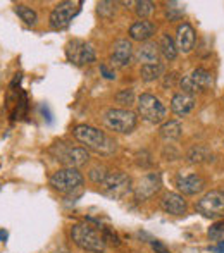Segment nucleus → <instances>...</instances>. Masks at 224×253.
<instances>
[{
    "label": "nucleus",
    "instance_id": "1",
    "mask_svg": "<svg viewBox=\"0 0 224 253\" xmlns=\"http://www.w3.org/2000/svg\"><path fill=\"white\" fill-rule=\"evenodd\" d=\"M73 134L81 145H85V148H90L93 152L109 155V153L116 150V141L111 140L104 131L97 129L93 126L80 124V126H76L73 129Z\"/></svg>",
    "mask_w": 224,
    "mask_h": 253
},
{
    "label": "nucleus",
    "instance_id": "2",
    "mask_svg": "<svg viewBox=\"0 0 224 253\" xmlns=\"http://www.w3.org/2000/svg\"><path fill=\"white\" fill-rule=\"evenodd\" d=\"M71 240L78 248L91 253H102L105 250V245H107L104 240V234L87 222L74 224L71 227Z\"/></svg>",
    "mask_w": 224,
    "mask_h": 253
},
{
    "label": "nucleus",
    "instance_id": "3",
    "mask_svg": "<svg viewBox=\"0 0 224 253\" xmlns=\"http://www.w3.org/2000/svg\"><path fill=\"white\" fill-rule=\"evenodd\" d=\"M50 155L55 157L62 166L71 167V169H78V167L85 166L90 160V153L83 147H73L71 143L66 141H57L50 147Z\"/></svg>",
    "mask_w": 224,
    "mask_h": 253
},
{
    "label": "nucleus",
    "instance_id": "4",
    "mask_svg": "<svg viewBox=\"0 0 224 253\" xmlns=\"http://www.w3.org/2000/svg\"><path fill=\"white\" fill-rule=\"evenodd\" d=\"M136 109H138V114H140L141 119H143L145 123H150V124L166 123L168 109H166V105L159 100L155 95L141 93L136 100Z\"/></svg>",
    "mask_w": 224,
    "mask_h": 253
},
{
    "label": "nucleus",
    "instance_id": "5",
    "mask_svg": "<svg viewBox=\"0 0 224 253\" xmlns=\"http://www.w3.org/2000/svg\"><path fill=\"white\" fill-rule=\"evenodd\" d=\"M136 114L128 109H109L104 114V123L111 131L121 134H130L136 127Z\"/></svg>",
    "mask_w": 224,
    "mask_h": 253
},
{
    "label": "nucleus",
    "instance_id": "6",
    "mask_svg": "<svg viewBox=\"0 0 224 253\" xmlns=\"http://www.w3.org/2000/svg\"><path fill=\"white\" fill-rule=\"evenodd\" d=\"M50 186L59 193H73L74 190L83 184V176L78 169H71V167H64V169L55 170L48 179Z\"/></svg>",
    "mask_w": 224,
    "mask_h": 253
},
{
    "label": "nucleus",
    "instance_id": "7",
    "mask_svg": "<svg viewBox=\"0 0 224 253\" xmlns=\"http://www.w3.org/2000/svg\"><path fill=\"white\" fill-rule=\"evenodd\" d=\"M211 86L212 74L204 67H197V69H193L190 74H186V76H183L179 80V88L183 90V93L193 95V97L197 93H204Z\"/></svg>",
    "mask_w": 224,
    "mask_h": 253
},
{
    "label": "nucleus",
    "instance_id": "8",
    "mask_svg": "<svg viewBox=\"0 0 224 253\" xmlns=\"http://www.w3.org/2000/svg\"><path fill=\"white\" fill-rule=\"evenodd\" d=\"M197 212L207 219L224 217V191L212 190L197 202Z\"/></svg>",
    "mask_w": 224,
    "mask_h": 253
},
{
    "label": "nucleus",
    "instance_id": "9",
    "mask_svg": "<svg viewBox=\"0 0 224 253\" xmlns=\"http://www.w3.org/2000/svg\"><path fill=\"white\" fill-rule=\"evenodd\" d=\"M81 5H83V2H73V0H66V2L57 3L50 12V26L54 30H64V28H67L71 24V21L81 10Z\"/></svg>",
    "mask_w": 224,
    "mask_h": 253
},
{
    "label": "nucleus",
    "instance_id": "10",
    "mask_svg": "<svg viewBox=\"0 0 224 253\" xmlns=\"http://www.w3.org/2000/svg\"><path fill=\"white\" fill-rule=\"evenodd\" d=\"M66 57L74 66H88V64L95 62V50L88 42L71 40L66 45Z\"/></svg>",
    "mask_w": 224,
    "mask_h": 253
},
{
    "label": "nucleus",
    "instance_id": "11",
    "mask_svg": "<svg viewBox=\"0 0 224 253\" xmlns=\"http://www.w3.org/2000/svg\"><path fill=\"white\" fill-rule=\"evenodd\" d=\"M100 188L104 195L114 198V200H119L128 191H131V179L124 172H111L100 184Z\"/></svg>",
    "mask_w": 224,
    "mask_h": 253
},
{
    "label": "nucleus",
    "instance_id": "12",
    "mask_svg": "<svg viewBox=\"0 0 224 253\" xmlns=\"http://www.w3.org/2000/svg\"><path fill=\"white\" fill-rule=\"evenodd\" d=\"M162 186V181H161V176L157 172H150L147 176H143L140 181L136 183V186L133 188V193H134V198L138 202H145L148 198H152Z\"/></svg>",
    "mask_w": 224,
    "mask_h": 253
},
{
    "label": "nucleus",
    "instance_id": "13",
    "mask_svg": "<svg viewBox=\"0 0 224 253\" xmlns=\"http://www.w3.org/2000/svg\"><path fill=\"white\" fill-rule=\"evenodd\" d=\"M131 59H133V45H131L130 40H117L112 47V53H111V64L114 67H123L130 66L131 64Z\"/></svg>",
    "mask_w": 224,
    "mask_h": 253
},
{
    "label": "nucleus",
    "instance_id": "14",
    "mask_svg": "<svg viewBox=\"0 0 224 253\" xmlns=\"http://www.w3.org/2000/svg\"><path fill=\"white\" fill-rule=\"evenodd\" d=\"M176 186L179 190V193L193 197V195L200 193L205 188V179L198 174H186V176H178Z\"/></svg>",
    "mask_w": 224,
    "mask_h": 253
},
{
    "label": "nucleus",
    "instance_id": "15",
    "mask_svg": "<svg viewBox=\"0 0 224 253\" xmlns=\"http://www.w3.org/2000/svg\"><path fill=\"white\" fill-rule=\"evenodd\" d=\"M161 209L169 215H183L186 213V200L183 198V195L168 191L161 198Z\"/></svg>",
    "mask_w": 224,
    "mask_h": 253
},
{
    "label": "nucleus",
    "instance_id": "16",
    "mask_svg": "<svg viewBox=\"0 0 224 253\" xmlns=\"http://www.w3.org/2000/svg\"><path fill=\"white\" fill-rule=\"evenodd\" d=\"M195 30L191 28V24L183 23L178 26L176 30V47L178 52L190 53L195 47Z\"/></svg>",
    "mask_w": 224,
    "mask_h": 253
},
{
    "label": "nucleus",
    "instance_id": "17",
    "mask_svg": "<svg viewBox=\"0 0 224 253\" xmlns=\"http://www.w3.org/2000/svg\"><path fill=\"white\" fill-rule=\"evenodd\" d=\"M138 62H141V66H148V64H159V57H161V50L159 45L154 42H145L134 52Z\"/></svg>",
    "mask_w": 224,
    "mask_h": 253
},
{
    "label": "nucleus",
    "instance_id": "18",
    "mask_svg": "<svg viewBox=\"0 0 224 253\" xmlns=\"http://www.w3.org/2000/svg\"><path fill=\"white\" fill-rule=\"evenodd\" d=\"M197 105V100H195L193 95H188V93H176L171 100V110H173L176 116L184 117L191 112Z\"/></svg>",
    "mask_w": 224,
    "mask_h": 253
},
{
    "label": "nucleus",
    "instance_id": "19",
    "mask_svg": "<svg viewBox=\"0 0 224 253\" xmlns=\"http://www.w3.org/2000/svg\"><path fill=\"white\" fill-rule=\"evenodd\" d=\"M155 24L152 23V21H136L134 24H131L130 28V38L134 42H141V43H145V42H148L152 37L155 35Z\"/></svg>",
    "mask_w": 224,
    "mask_h": 253
},
{
    "label": "nucleus",
    "instance_id": "20",
    "mask_svg": "<svg viewBox=\"0 0 224 253\" xmlns=\"http://www.w3.org/2000/svg\"><path fill=\"white\" fill-rule=\"evenodd\" d=\"M183 133V127L178 121H166L162 123V126L159 127V134L164 141H174L181 136Z\"/></svg>",
    "mask_w": 224,
    "mask_h": 253
},
{
    "label": "nucleus",
    "instance_id": "21",
    "mask_svg": "<svg viewBox=\"0 0 224 253\" xmlns=\"http://www.w3.org/2000/svg\"><path fill=\"white\" fill-rule=\"evenodd\" d=\"M211 159H212V153L207 147H204V145H195V147H191L186 153V162H190V164H204V162H209Z\"/></svg>",
    "mask_w": 224,
    "mask_h": 253
},
{
    "label": "nucleus",
    "instance_id": "22",
    "mask_svg": "<svg viewBox=\"0 0 224 253\" xmlns=\"http://www.w3.org/2000/svg\"><path fill=\"white\" fill-rule=\"evenodd\" d=\"M166 73V67L164 64H148V66H141L140 67V76L143 81H147V83H150V81H155L159 80V78H162Z\"/></svg>",
    "mask_w": 224,
    "mask_h": 253
},
{
    "label": "nucleus",
    "instance_id": "23",
    "mask_svg": "<svg viewBox=\"0 0 224 253\" xmlns=\"http://www.w3.org/2000/svg\"><path fill=\"white\" fill-rule=\"evenodd\" d=\"M159 50H161L162 57H164L166 60H174L178 57L176 42H174L168 33H164L161 37V42H159Z\"/></svg>",
    "mask_w": 224,
    "mask_h": 253
},
{
    "label": "nucleus",
    "instance_id": "24",
    "mask_svg": "<svg viewBox=\"0 0 224 253\" xmlns=\"http://www.w3.org/2000/svg\"><path fill=\"white\" fill-rule=\"evenodd\" d=\"M14 10H16V14L21 17V21H24V23L28 24V26H35V24L38 23V16L37 12H35L31 7L24 5V3H17L16 7H14Z\"/></svg>",
    "mask_w": 224,
    "mask_h": 253
},
{
    "label": "nucleus",
    "instance_id": "25",
    "mask_svg": "<svg viewBox=\"0 0 224 253\" xmlns=\"http://www.w3.org/2000/svg\"><path fill=\"white\" fill-rule=\"evenodd\" d=\"M154 9H155V5L152 2H148V0H141V2L134 3V12H136V16L140 17L141 21L147 19V17L154 12Z\"/></svg>",
    "mask_w": 224,
    "mask_h": 253
},
{
    "label": "nucleus",
    "instance_id": "26",
    "mask_svg": "<svg viewBox=\"0 0 224 253\" xmlns=\"http://www.w3.org/2000/svg\"><path fill=\"white\" fill-rule=\"evenodd\" d=\"M184 14V7H181V3L178 2H169L166 5V17L169 21H178Z\"/></svg>",
    "mask_w": 224,
    "mask_h": 253
},
{
    "label": "nucleus",
    "instance_id": "27",
    "mask_svg": "<svg viewBox=\"0 0 224 253\" xmlns=\"http://www.w3.org/2000/svg\"><path fill=\"white\" fill-rule=\"evenodd\" d=\"M107 176H109V172H107V169H105L104 166H95V167H91L90 172H88V177H90V179L93 181L95 184H102Z\"/></svg>",
    "mask_w": 224,
    "mask_h": 253
},
{
    "label": "nucleus",
    "instance_id": "28",
    "mask_svg": "<svg viewBox=\"0 0 224 253\" xmlns=\"http://www.w3.org/2000/svg\"><path fill=\"white\" fill-rule=\"evenodd\" d=\"M117 103H123V105H131L134 103V91L131 88H126V90H121L119 93L116 95Z\"/></svg>",
    "mask_w": 224,
    "mask_h": 253
},
{
    "label": "nucleus",
    "instance_id": "29",
    "mask_svg": "<svg viewBox=\"0 0 224 253\" xmlns=\"http://www.w3.org/2000/svg\"><path fill=\"white\" fill-rule=\"evenodd\" d=\"M209 238H211V240H214V241L224 240V220L212 224L211 229H209Z\"/></svg>",
    "mask_w": 224,
    "mask_h": 253
},
{
    "label": "nucleus",
    "instance_id": "30",
    "mask_svg": "<svg viewBox=\"0 0 224 253\" xmlns=\"http://www.w3.org/2000/svg\"><path fill=\"white\" fill-rule=\"evenodd\" d=\"M114 10H116V3L114 2H100L98 3V12H100V16L111 17L114 14Z\"/></svg>",
    "mask_w": 224,
    "mask_h": 253
},
{
    "label": "nucleus",
    "instance_id": "31",
    "mask_svg": "<svg viewBox=\"0 0 224 253\" xmlns=\"http://www.w3.org/2000/svg\"><path fill=\"white\" fill-rule=\"evenodd\" d=\"M102 234H104L105 243H112L114 247H119V238H117V234L114 233L112 229H109V227H104V229H102Z\"/></svg>",
    "mask_w": 224,
    "mask_h": 253
},
{
    "label": "nucleus",
    "instance_id": "32",
    "mask_svg": "<svg viewBox=\"0 0 224 253\" xmlns=\"http://www.w3.org/2000/svg\"><path fill=\"white\" fill-rule=\"evenodd\" d=\"M179 80V78H178V73H169V74H166L164 76V81H162V84H164L166 88L168 86H174V83H176V81Z\"/></svg>",
    "mask_w": 224,
    "mask_h": 253
},
{
    "label": "nucleus",
    "instance_id": "33",
    "mask_svg": "<svg viewBox=\"0 0 224 253\" xmlns=\"http://www.w3.org/2000/svg\"><path fill=\"white\" fill-rule=\"evenodd\" d=\"M150 245H152V248H154L155 253H171L168 248H166L164 245L161 243V241H152Z\"/></svg>",
    "mask_w": 224,
    "mask_h": 253
},
{
    "label": "nucleus",
    "instance_id": "34",
    "mask_svg": "<svg viewBox=\"0 0 224 253\" xmlns=\"http://www.w3.org/2000/svg\"><path fill=\"white\" fill-rule=\"evenodd\" d=\"M100 71H102V74H104L105 80H114V78H116V74H114V71L107 69V66H100Z\"/></svg>",
    "mask_w": 224,
    "mask_h": 253
},
{
    "label": "nucleus",
    "instance_id": "35",
    "mask_svg": "<svg viewBox=\"0 0 224 253\" xmlns=\"http://www.w3.org/2000/svg\"><path fill=\"white\" fill-rule=\"evenodd\" d=\"M212 250H214V252H218V253H224V240L219 241V243H218V247H214V248H212Z\"/></svg>",
    "mask_w": 224,
    "mask_h": 253
},
{
    "label": "nucleus",
    "instance_id": "36",
    "mask_svg": "<svg viewBox=\"0 0 224 253\" xmlns=\"http://www.w3.org/2000/svg\"><path fill=\"white\" fill-rule=\"evenodd\" d=\"M7 238V233L5 231H0V240H5Z\"/></svg>",
    "mask_w": 224,
    "mask_h": 253
},
{
    "label": "nucleus",
    "instance_id": "37",
    "mask_svg": "<svg viewBox=\"0 0 224 253\" xmlns=\"http://www.w3.org/2000/svg\"><path fill=\"white\" fill-rule=\"evenodd\" d=\"M54 253H69L67 250H57V252H54Z\"/></svg>",
    "mask_w": 224,
    "mask_h": 253
}]
</instances>
